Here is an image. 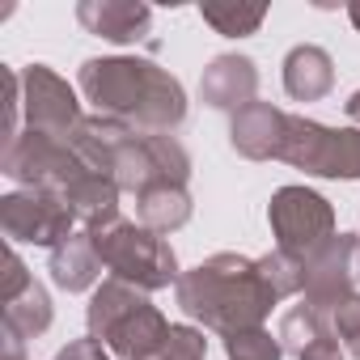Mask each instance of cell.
<instances>
[{
	"label": "cell",
	"mask_w": 360,
	"mask_h": 360,
	"mask_svg": "<svg viewBox=\"0 0 360 360\" xmlns=\"http://www.w3.org/2000/svg\"><path fill=\"white\" fill-rule=\"evenodd\" d=\"M85 322H89V339L106 343L119 360H153L169 339V322L144 297V288L115 276L94 288Z\"/></svg>",
	"instance_id": "3957f363"
},
{
	"label": "cell",
	"mask_w": 360,
	"mask_h": 360,
	"mask_svg": "<svg viewBox=\"0 0 360 360\" xmlns=\"http://www.w3.org/2000/svg\"><path fill=\"white\" fill-rule=\"evenodd\" d=\"M330 322H335V339H343L347 356H352V360H360V292H356V297H347V301L330 314Z\"/></svg>",
	"instance_id": "cb8c5ba5"
},
{
	"label": "cell",
	"mask_w": 360,
	"mask_h": 360,
	"mask_svg": "<svg viewBox=\"0 0 360 360\" xmlns=\"http://www.w3.org/2000/svg\"><path fill=\"white\" fill-rule=\"evenodd\" d=\"M204 356H208L204 330H195V326H169V339H165V347L153 360H204Z\"/></svg>",
	"instance_id": "603a6c76"
},
{
	"label": "cell",
	"mask_w": 360,
	"mask_h": 360,
	"mask_svg": "<svg viewBox=\"0 0 360 360\" xmlns=\"http://www.w3.org/2000/svg\"><path fill=\"white\" fill-rule=\"evenodd\" d=\"M81 94L98 115L140 131H174L187 119V94L161 64L140 56H102L81 64Z\"/></svg>",
	"instance_id": "6da1fadb"
},
{
	"label": "cell",
	"mask_w": 360,
	"mask_h": 360,
	"mask_svg": "<svg viewBox=\"0 0 360 360\" xmlns=\"http://www.w3.org/2000/svg\"><path fill=\"white\" fill-rule=\"evenodd\" d=\"M136 212H140L144 229L174 233L191 221V195H187V187H153V191L136 195Z\"/></svg>",
	"instance_id": "ac0fdd59"
},
{
	"label": "cell",
	"mask_w": 360,
	"mask_h": 360,
	"mask_svg": "<svg viewBox=\"0 0 360 360\" xmlns=\"http://www.w3.org/2000/svg\"><path fill=\"white\" fill-rule=\"evenodd\" d=\"M225 356L229 360H284V343H280V335L250 326V330L225 335Z\"/></svg>",
	"instance_id": "7402d4cb"
},
{
	"label": "cell",
	"mask_w": 360,
	"mask_h": 360,
	"mask_svg": "<svg viewBox=\"0 0 360 360\" xmlns=\"http://www.w3.org/2000/svg\"><path fill=\"white\" fill-rule=\"evenodd\" d=\"M330 85H335V60L322 47L301 43V47H292L284 56V89H288V98L318 102V98L330 94Z\"/></svg>",
	"instance_id": "2e32d148"
},
{
	"label": "cell",
	"mask_w": 360,
	"mask_h": 360,
	"mask_svg": "<svg viewBox=\"0 0 360 360\" xmlns=\"http://www.w3.org/2000/svg\"><path fill=\"white\" fill-rule=\"evenodd\" d=\"M98 276H102V259H98L89 233H72L68 242H60L51 250V280L64 292H89L98 284Z\"/></svg>",
	"instance_id": "e0dca14e"
},
{
	"label": "cell",
	"mask_w": 360,
	"mask_h": 360,
	"mask_svg": "<svg viewBox=\"0 0 360 360\" xmlns=\"http://www.w3.org/2000/svg\"><path fill=\"white\" fill-rule=\"evenodd\" d=\"M284 127H288V115L271 102H250L233 115L229 123V144L246 157V161H271L280 157V144H284Z\"/></svg>",
	"instance_id": "4fadbf2b"
},
{
	"label": "cell",
	"mask_w": 360,
	"mask_h": 360,
	"mask_svg": "<svg viewBox=\"0 0 360 360\" xmlns=\"http://www.w3.org/2000/svg\"><path fill=\"white\" fill-rule=\"evenodd\" d=\"M22 115H26L30 131H47V136H60V140H72L77 123L85 119L72 85L60 72H51L47 64L22 68Z\"/></svg>",
	"instance_id": "30bf717a"
},
{
	"label": "cell",
	"mask_w": 360,
	"mask_h": 360,
	"mask_svg": "<svg viewBox=\"0 0 360 360\" xmlns=\"http://www.w3.org/2000/svg\"><path fill=\"white\" fill-rule=\"evenodd\" d=\"M0 326H5V352L22 356V347L51 326V297H47V288L39 280H30L26 292L5 301V309H0Z\"/></svg>",
	"instance_id": "9a60e30c"
},
{
	"label": "cell",
	"mask_w": 360,
	"mask_h": 360,
	"mask_svg": "<svg viewBox=\"0 0 360 360\" xmlns=\"http://www.w3.org/2000/svg\"><path fill=\"white\" fill-rule=\"evenodd\" d=\"M259 271H263L267 288L276 292V301L305 292V259H297V255H288V250H280V246L259 259Z\"/></svg>",
	"instance_id": "44dd1931"
},
{
	"label": "cell",
	"mask_w": 360,
	"mask_h": 360,
	"mask_svg": "<svg viewBox=\"0 0 360 360\" xmlns=\"http://www.w3.org/2000/svg\"><path fill=\"white\" fill-rule=\"evenodd\" d=\"M347 18H352V26L360 30V0H356V5H347Z\"/></svg>",
	"instance_id": "f1b7e54d"
},
{
	"label": "cell",
	"mask_w": 360,
	"mask_h": 360,
	"mask_svg": "<svg viewBox=\"0 0 360 360\" xmlns=\"http://www.w3.org/2000/svg\"><path fill=\"white\" fill-rule=\"evenodd\" d=\"M56 360H110V356L102 352V343H98V339H89V335H85V339H72Z\"/></svg>",
	"instance_id": "484cf974"
},
{
	"label": "cell",
	"mask_w": 360,
	"mask_h": 360,
	"mask_svg": "<svg viewBox=\"0 0 360 360\" xmlns=\"http://www.w3.org/2000/svg\"><path fill=\"white\" fill-rule=\"evenodd\" d=\"M85 233L94 238V250H98L102 267L115 280H127V284H136L144 292H157V288L178 284V276H183L178 271L174 246L161 233H153V229H144L136 221H123L119 212L106 217V221L85 225Z\"/></svg>",
	"instance_id": "277c9868"
},
{
	"label": "cell",
	"mask_w": 360,
	"mask_h": 360,
	"mask_svg": "<svg viewBox=\"0 0 360 360\" xmlns=\"http://www.w3.org/2000/svg\"><path fill=\"white\" fill-rule=\"evenodd\" d=\"M347 119H352V123L360 127V89H356V94L347 98Z\"/></svg>",
	"instance_id": "83f0119b"
},
{
	"label": "cell",
	"mask_w": 360,
	"mask_h": 360,
	"mask_svg": "<svg viewBox=\"0 0 360 360\" xmlns=\"http://www.w3.org/2000/svg\"><path fill=\"white\" fill-rule=\"evenodd\" d=\"M30 271H26V263H22V255L18 250H9L5 255V284H0V305H5V301H13L18 292H26L30 288Z\"/></svg>",
	"instance_id": "d4e9b609"
},
{
	"label": "cell",
	"mask_w": 360,
	"mask_h": 360,
	"mask_svg": "<svg viewBox=\"0 0 360 360\" xmlns=\"http://www.w3.org/2000/svg\"><path fill=\"white\" fill-rule=\"evenodd\" d=\"M0 169H5L13 183H22V191H51V195L64 200V191L77 187L94 165L72 148V140L22 127L0 148Z\"/></svg>",
	"instance_id": "5b68a950"
},
{
	"label": "cell",
	"mask_w": 360,
	"mask_h": 360,
	"mask_svg": "<svg viewBox=\"0 0 360 360\" xmlns=\"http://www.w3.org/2000/svg\"><path fill=\"white\" fill-rule=\"evenodd\" d=\"M280 161L318 178H360V127H326L305 115H288Z\"/></svg>",
	"instance_id": "52a82bcc"
},
{
	"label": "cell",
	"mask_w": 360,
	"mask_h": 360,
	"mask_svg": "<svg viewBox=\"0 0 360 360\" xmlns=\"http://www.w3.org/2000/svg\"><path fill=\"white\" fill-rule=\"evenodd\" d=\"M255 94H259V68H255V60H246V56H217V60H208V68L200 77V98L212 110L238 115L242 106L259 102Z\"/></svg>",
	"instance_id": "7c38bea8"
},
{
	"label": "cell",
	"mask_w": 360,
	"mask_h": 360,
	"mask_svg": "<svg viewBox=\"0 0 360 360\" xmlns=\"http://www.w3.org/2000/svg\"><path fill=\"white\" fill-rule=\"evenodd\" d=\"M360 238L356 233H335L330 242H322L309 259H305V301L335 314L347 297H356L360 271Z\"/></svg>",
	"instance_id": "8fae6325"
},
{
	"label": "cell",
	"mask_w": 360,
	"mask_h": 360,
	"mask_svg": "<svg viewBox=\"0 0 360 360\" xmlns=\"http://www.w3.org/2000/svg\"><path fill=\"white\" fill-rule=\"evenodd\" d=\"M322 339H335V322H330L326 309L301 301V305H292V309L280 318V343H284V352L301 356L305 347H314V343H322Z\"/></svg>",
	"instance_id": "d6986e66"
},
{
	"label": "cell",
	"mask_w": 360,
	"mask_h": 360,
	"mask_svg": "<svg viewBox=\"0 0 360 360\" xmlns=\"http://www.w3.org/2000/svg\"><path fill=\"white\" fill-rule=\"evenodd\" d=\"M297 360H343V352H339V343H335V339H322V343L305 347Z\"/></svg>",
	"instance_id": "4316f807"
},
{
	"label": "cell",
	"mask_w": 360,
	"mask_h": 360,
	"mask_svg": "<svg viewBox=\"0 0 360 360\" xmlns=\"http://www.w3.org/2000/svg\"><path fill=\"white\" fill-rule=\"evenodd\" d=\"M267 221L276 246L297 259H309L322 242L335 238V208L309 187H280L267 204Z\"/></svg>",
	"instance_id": "ba28073f"
},
{
	"label": "cell",
	"mask_w": 360,
	"mask_h": 360,
	"mask_svg": "<svg viewBox=\"0 0 360 360\" xmlns=\"http://www.w3.org/2000/svg\"><path fill=\"white\" fill-rule=\"evenodd\" d=\"M77 212L51 195V191H13L0 200V233L9 242H34V246H60L72 238Z\"/></svg>",
	"instance_id": "9c48e42d"
},
{
	"label": "cell",
	"mask_w": 360,
	"mask_h": 360,
	"mask_svg": "<svg viewBox=\"0 0 360 360\" xmlns=\"http://www.w3.org/2000/svg\"><path fill=\"white\" fill-rule=\"evenodd\" d=\"M110 178L119 191H153V187H187L191 178V157L169 131H140L131 127L110 161Z\"/></svg>",
	"instance_id": "8992f818"
},
{
	"label": "cell",
	"mask_w": 360,
	"mask_h": 360,
	"mask_svg": "<svg viewBox=\"0 0 360 360\" xmlns=\"http://www.w3.org/2000/svg\"><path fill=\"white\" fill-rule=\"evenodd\" d=\"M200 18L225 39H246L267 22V9L263 5H204Z\"/></svg>",
	"instance_id": "ffe728a7"
},
{
	"label": "cell",
	"mask_w": 360,
	"mask_h": 360,
	"mask_svg": "<svg viewBox=\"0 0 360 360\" xmlns=\"http://www.w3.org/2000/svg\"><path fill=\"white\" fill-rule=\"evenodd\" d=\"M0 360H26V356H9V352H5V356H0Z\"/></svg>",
	"instance_id": "f546056e"
},
{
	"label": "cell",
	"mask_w": 360,
	"mask_h": 360,
	"mask_svg": "<svg viewBox=\"0 0 360 360\" xmlns=\"http://www.w3.org/2000/svg\"><path fill=\"white\" fill-rule=\"evenodd\" d=\"M77 22L110 43H140L153 26V9L136 5V0H81Z\"/></svg>",
	"instance_id": "5bb4252c"
},
{
	"label": "cell",
	"mask_w": 360,
	"mask_h": 360,
	"mask_svg": "<svg viewBox=\"0 0 360 360\" xmlns=\"http://www.w3.org/2000/svg\"><path fill=\"white\" fill-rule=\"evenodd\" d=\"M174 297L187 318L204 322L217 335H238V330L263 326V318L276 305V292L267 288L259 259H246L233 250L212 255L208 263L183 271L174 284Z\"/></svg>",
	"instance_id": "7a4b0ae2"
}]
</instances>
